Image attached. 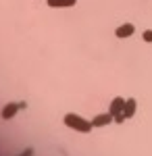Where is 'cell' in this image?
I'll return each mask as SVG.
<instances>
[{"label":"cell","instance_id":"1","mask_svg":"<svg viewBox=\"0 0 152 156\" xmlns=\"http://www.w3.org/2000/svg\"><path fill=\"white\" fill-rule=\"evenodd\" d=\"M63 123L69 127V129H73V131H79V133H90L94 129L92 121L83 119L81 115H77V112H67L65 115V119H63Z\"/></svg>","mask_w":152,"mask_h":156},{"label":"cell","instance_id":"2","mask_svg":"<svg viewBox=\"0 0 152 156\" xmlns=\"http://www.w3.org/2000/svg\"><path fill=\"white\" fill-rule=\"evenodd\" d=\"M21 108H23L21 102H6V104L2 106V110H0V117L4 121H11V119H15V115H17Z\"/></svg>","mask_w":152,"mask_h":156},{"label":"cell","instance_id":"3","mask_svg":"<svg viewBox=\"0 0 152 156\" xmlns=\"http://www.w3.org/2000/svg\"><path fill=\"white\" fill-rule=\"evenodd\" d=\"M123 108H125V98H113L110 100V106H108V112L113 115V117H117V115H123Z\"/></svg>","mask_w":152,"mask_h":156},{"label":"cell","instance_id":"4","mask_svg":"<svg viewBox=\"0 0 152 156\" xmlns=\"http://www.w3.org/2000/svg\"><path fill=\"white\" fill-rule=\"evenodd\" d=\"M133 31H136L133 23H123V25H119L117 29H115V36H117V37H121V40H125V37L133 36Z\"/></svg>","mask_w":152,"mask_h":156},{"label":"cell","instance_id":"5","mask_svg":"<svg viewBox=\"0 0 152 156\" xmlns=\"http://www.w3.org/2000/svg\"><path fill=\"white\" fill-rule=\"evenodd\" d=\"M113 123V115L110 112H102V115H96L92 119V125L94 127H106V125H110Z\"/></svg>","mask_w":152,"mask_h":156},{"label":"cell","instance_id":"6","mask_svg":"<svg viewBox=\"0 0 152 156\" xmlns=\"http://www.w3.org/2000/svg\"><path fill=\"white\" fill-rule=\"evenodd\" d=\"M46 4L50 9H71L77 4V0H46Z\"/></svg>","mask_w":152,"mask_h":156},{"label":"cell","instance_id":"7","mask_svg":"<svg viewBox=\"0 0 152 156\" xmlns=\"http://www.w3.org/2000/svg\"><path fill=\"white\" fill-rule=\"evenodd\" d=\"M136 110H138V102H136V98H127V100H125V108H123L125 119H131V117L136 115Z\"/></svg>","mask_w":152,"mask_h":156},{"label":"cell","instance_id":"8","mask_svg":"<svg viewBox=\"0 0 152 156\" xmlns=\"http://www.w3.org/2000/svg\"><path fill=\"white\" fill-rule=\"evenodd\" d=\"M142 40H144V42H148V44H150V42H152V29H146V31H144V34H142Z\"/></svg>","mask_w":152,"mask_h":156},{"label":"cell","instance_id":"9","mask_svg":"<svg viewBox=\"0 0 152 156\" xmlns=\"http://www.w3.org/2000/svg\"><path fill=\"white\" fill-rule=\"evenodd\" d=\"M125 115H117V117H113V123H117V125H121V123H125Z\"/></svg>","mask_w":152,"mask_h":156},{"label":"cell","instance_id":"10","mask_svg":"<svg viewBox=\"0 0 152 156\" xmlns=\"http://www.w3.org/2000/svg\"><path fill=\"white\" fill-rule=\"evenodd\" d=\"M31 152H34V150H31V148H27V150H25V152H21L19 156H31Z\"/></svg>","mask_w":152,"mask_h":156}]
</instances>
